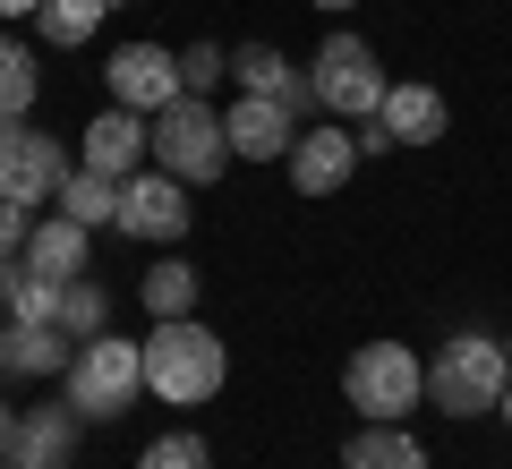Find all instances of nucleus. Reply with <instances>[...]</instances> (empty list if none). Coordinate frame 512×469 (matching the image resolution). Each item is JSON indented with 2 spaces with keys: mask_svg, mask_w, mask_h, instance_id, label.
Masks as SVG:
<instances>
[{
  "mask_svg": "<svg viewBox=\"0 0 512 469\" xmlns=\"http://www.w3.org/2000/svg\"><path fill=\"white\" fill-rule=\"evenodd\" d=\"M77 401H43V410H18V427H9V461L18 469H60L77 452Z\"/></svg>",
  "mask_w": 512,
  "mask_h": 469,
  "instance_id": "obj_12",
  "label": "nucleus"
},
{
  "mask_svg": "<svg viewBox=\"0 0 512 469\" xmlns=\"http://www.w3.org/2000/svg\"><path fill=\"white\" fill-rule=\"evenodd\" d=\"M308 77H316V103H325L333 120H376V111H384V86H393L359 35H325Z\"/></svg>",
  "mask_w": 512,
  "mask_h": 469,
  "instance_id": "obj_6",
  "label": "nucleus"
},
{
  "mask_svg": "<svg viewBox=\"0 0 512 469\" xmlns=\"http://www.w3.org/2000/svg\"><path fill=\"white\" fill-rule=\"evenodd\" d=\"M111 103H120V111H146V120H154V111H171V103H180V52H163V43H128V52H111Z\"/></svg>",
  "mask_w": 512,
  "mask_h": 469,
  "instance_id": "obj_8",
  "label": "nucleus"
},
{
  "mask_svg": "<svg viewBox=\"0 0 512 469\" xmlns=\"http://www.w3.org/2000/svg\"><path fill=\"white\" fill-rule=\"evenodd\" d=\"M222 69H231V60H222L214 43H197V52H180V86H188V94H214V86H222Z\"/></svg>",
  "mask_w": 512,
  "mask_h": 469,
  "instance_id": "obj_26",
  "label": "nucleus"
},
{
  "mask_svg": "<svg viewBox=\"0 0 512 469\" xmlns=\"http://www.w3.org/2000/svg\"><path fill=\"white\" fill-rule=\"evenodd\" d=\"M495 418H504V427H512V393H504V410H495Z\"/></svg>",
  "mask_w": 512,
  "mask_h": 469,
  "instance_id": "obj_32",
  "label": "nucleus"
},
{
  "mask_svg": "<svg viewBox=\"0 0 512 469\" xmlns=\"http://www.w3.org/2000/svg\"><path fill=\"white\" fill-rule=\"evenodd\" d=\"M342 469H427V452H419V435L376 427V418H367V427L342 444Z\"/></svg>",
  "mask_w": 512,
  "mask_h": 469,
  "instance_id": "obj_17",
  "label": "nucleus"
},
{
  "mask_svg": "<svg viewBox=\"0 0 512 469\" xmlns=\"http://www.w3.org/2000/svg\"><path fill=\"white\" fill-rule=\"evenodd\" d=\"M146 154H154V120H146V111L111 103L103 120H86V171H103V180H137Z\"/></svg>",
  "mask_w": 512,
  "mask_h": 469,
  "instance_id": "obj_11",
  "label": "nucleus"
},
{
  "mask_svg": "<svg viewBox=\"0 0 512 469\" xmlns=\"http://www.w3.org/2000/svg\"><path fill=\"white\" fill-rule=\"evenodd\" d=\"M222 154H231V137H222V111L205 103V94H180L171 111H154V171H171V180H214Z\"/></svg>",
  "mask_w": 512,
  "mask_h": 469,
  "instance_id": "obj_5",
  "label": "nucleus"
},
{
  "mask_svg": "<svg viewBox=\"0 0 512 469\" xmlns=\"http://www.w3.org/2000/svg\"><path fill=\"white\" fill-rule=\"evenodd\" d=\"M60 333H69V342L111 333V290L103 282H69V299H60Z\"/></svg>",
  "mask_w": 512,
  "mask_h": 469,
  "instance_id": "obj_22",
  "label": "nucleus"
},
{
  "mask_svg": "<svg viewBox=\"0 0 512 469\" xmlns=\"http://www.w3.org/2000/svg\"><path fill=\"white\" fill-rule=\"evenodd\" d=\"M222 137H231L239 163H282V154L299 145V120L274 103V94H239V103L222 111Z\"/></svg>",
  "mask_w": 512,
  "mask_h": 469,
  "instance_id": "obj_10",
  "label": "nucleus"
},
{
  "mask_svg": "<svg viewBox=\"0 0 512 469\" xmlns=\"http://www.w3.org/2000/svg\"><path fill=\"white\" fill-rule=\"evenodd\" d=\"M43 0H0V18H35Z\"/></svg>",
  "mask_w": 512,
  "mask_h": 469,
  "instance_id": "obj_29",
  "label": "nucleus"
},
{
  "mask_svg": "<svg viewBox=\"0 0 512 469\" xmlns=\"http://www.w3.org/2000/svg\"><path fill=\"white\" fill-rule=\"evenodd\" d=\"M60 299H69V282L18 273V299H9V316H18V325H60Z\"/></svg>",
  "mask_w": 512,
  "mask_h": 469,
  "instance_id": "obj_24",
  "label": "nucleus"
},
{
  "mask_svg": "<svg viewBox=\"0 0 512 469\" xmlns=\"http://www.w3.org/2000/svg\"><path fill=\"white\" fill-rule=\"evenodd\" d=\"M504 393H512V350L495 333H453L427 359V401L444 418H487V410H504Z\"/></svg>",
  "mask_w": 512,
  "mask_h": 469,
  "instance_id": "obj_2",
  "label": "nucleus"
},
{
  "mask_svg": "<svg viewBox=\"0 0 512 469\" xmlns=\"http://www.w3.org/2000/svg\"><path fill=\"white\" fill-rule=\"evenodd\" d=\"M111 9H120V0H43L35 26H43V43H86L94 26L111 18Z\"/></svg>",
  "mask_w": 512,
  "mask_h": 469,
  "instance_id": "obj_19",
  "label": "nucleus"
},
{
  "mask_svg": "<svg viewBox=\"0 0 512 469\" xmlns=\"http://www.w3.org/2000/svg\"><path fill=\"white\" fill-rule=\"evenodd\" d=\"M69 359H77V342L60 325H0V376H69Z\"/></svg>",
  "mask_w": 512,
  "mask_h": 469,
  "instance_id": "obj_14",
  "label": "nucleus"
},
{
  "mask_svg": "<svg viewBox=\"0 0 512 469\" xmlns=\"http://www.w3.org/2000/svg\"><path fill=\"white\" fill-rule=\"evenodd\" d=\"M504 350H512V342H504Z\"/></svg>",
  "mask_w": 512,
  "mask_h": 469,
  "instance_id": "obj_35",
  "label": "nucleus"
},
{
  "mask_svg": "<svg viewBox=\"0 0 512 469\" xmlns=\"http://www.w3.org/2000/svg\"><path fill=\"white\" fill-rule=\"evenodd\" d=\"M26 273H43V282H86V222H35V239H26Z\"/></svg>",
  "mask_w": 512,
  "mask_h": 469,
  "instance_id": "obj_16",
  "label": "nucleus"
},
{
  "mask_svg": "<svg viewBox=\"0 0 512 469\" xmlns=\"http://www.w3.org/2000/svg\"><path fill=\"white\" fill-rule=\"evenodd\" d=\"M222 376H231V350H222V333H205L197 316H163V325L146 333V384H154V401L197 410V401L222 393Z\"/></svg>",
  "mask_w": 512,
  "mask_h": 469,
  "instance_id": "obj_1",
  "label": "nucleus"
},
{
  "mask_svg": "<svg viewBox=\"0 0 512 469\" xmlns=\"http://www.w3.org/2000/svg\"><path fill=\"white\" fill-rule=\"evenodd\" d=\"M137 469H214V452H205V435H154Z\"/></svg>",
  "mask_w": 512,
  "mask_h": 469,
  "instance_id": "obj_25",
  "label": "nucleus"
},
{
  "mask_svg": "<svg viewBox=\"0 0 512 469\" xmlns=\"http://www.w3.org/2000/svg\"><path fill=\"white\" fill-rule=\"evenodd\" d=\"M350 137H359V154H393V137H384V120H359Z\"/></svg>",
  "mask_w": 512,
  "mask_h": 469,
  "instance_id": "obj_28",
  "label": "nucleus"
},
{
  "mask_svg": "<svg viewBox=\"0 0 512 469\" xmlns=\"http://www.w3.org/2000/svg\"><path fill=\"white\" fill-rule=\"evenodd\" d=\"M350 163H359V137H350V128H299L291 188H299V197H333V188L350 180Z\"/></svg>",
  "mask_w": 512,
  "mask_h": 469,
  "instance_id": "obj_13",
  "label": "nucleus"
},
{
  "mask_svg": "<svg viewBox=\"0 0 512 469\" xmlns=\"http://www.w3.org/2000/svg\"><path fill=\"white\" fill-rule=\"evenodd\" d=\"M60 469H69V461H60Z\"/></svg>",
  "mask_w": 512,
  "mask_h": 469,
  "instance_id": "obj_34",
  "label": "nucleus"
},
{
  "mask_svg": "<svg viewBox=\"0 0 512 469\" xmlns=\"http://www.w3.org/2000/svg\"><path fill=\"white\" fill-rule=\"evenodd\" d=\"M231 77H239V94H274V103H282V86H291L299 69L274 52V43H239V52H231Z\"/></svg>",
  "mask_w": 512,
  "mask_h": 469,
  "instance_id": "obj_20",
  "label": "nucleus"
},
{
  "mask_svg": "<svg viewBox=\"0 0 512 469\" xmlns=\"http://www.w3.org/2000/svg\"><path fill=\"white\" fill-rule=\"evenodd\" d=\"M9 427H18V410H9V401H0V461H9Z\"/></svg>",
  "mask_w": 512,
  "mask_h": 469,
  "instance_id": "obj_30",
  "label": "nucleus"
},
{
  "mask_svg": "<svg viewBox=\"0 0 512 469\" xmlns=\"http://www.w3.org/2000/svg\"><path fill=\"white\" fill-rule=\"evenodd\" d=\"M384 137L393 145H436L444 137V94L436 86H419V77H410V86H384Z\"/></svg>",
  "mask_w": 512,
  "mask_h": 469,
  "instance_id": "obj_15",
  "label": "nucleus"
},
{
  "mask_svg": "<svg viewBox=\"0 0 512 469\" xmlns=\"http://www.w3.org/2000/svg\"><path fill=\"white\" fill-rule=\"evenodd\" d=\"M35 239V205H0V265H18Z\"/></svg>",
  "mask_w": 512,
  "mask_h": 469,
  "instance_id": "obj_27",
  "label": "nucleus"
},
{
  "mask_svg": "<svg viewBox=\"0 0 512 469\" xmlns=\"http://www.w3.org/2000/svg\"><path fill=\"white\" fill-rule=\"evenodd\" d=\"M419 393H427V367L410 342H367L342 367V401L359 418H376V427H402V410H419Z\"/></svg>",
  "mask_w": 512,
  "mask_h": 469,
  "instance_id": "obj_3",
  "label": "nucleus"
},
{
  "mask_svg": "<svg viewBox=\"0 0 512 469\" xmlns=\"http://www.w3.org/2000/svg\"><path fill=\"white\" fill-rule=\"evenodd\" d=\"M60 180H69L60 137H43L26 120H0V205H52Z\"/></svg>",
  "mask_w": 512,
  "mask_h": 469,
  "instance_id": "obj_7",
  "label": "nucleus"
},
{
  "mask_svg": "<svg viewBox=\"0 0 512 469\" xmlns=\"http://www.w3.org/2000/svg\"><path fill=\"white\" fill-rule=\"evenodd\" d=\"M316 9H359V0H316Z\"/></svg>",
  "mask_w": 512,
  "mask_h": 469,
  "instance_id": "obj_31",
  "label": "nucleus"
},
{
  "mask_svg": "<svg viewBox=\"0 0 512 469\" xmlns=\"http://www.w3.org/2000/svg\"><path fill=\"white\" fill-rule=\"evenodd\" d=\"M137 393H146V342H111V333L77 342V359H69L77 418H120V410H137Z\"/></svg>",
  "mask_w": 512,
  "mask_h": 469,
  "instance_id": "obj_4",
  "label": "nucleus"
},
{
  "mask_svg": "<svg viewBox=\"0 0 512 469\" xmlns=\"http://www.w3.org/2000/svg\"><path fill=\"white\" fill-rule=\"evenodd\" d=\"M60 214H69V222H86V231H94V222H120V180H103V171H86V163H77L69 171V180H60Z\"/></svg>",
  "mask_w": 512,
  "mask_h": 469,
  "instance_id": "obj_18",
  "label": "nucleus"
},
{
  "mask_svg": "<svg viewBox=\"0 0 512 469\" xmlns=\"http://www.w3.org/2000/svg\"><path fill=\"white\" fill-rule=\"evenodd\" d=\"M35 111V52L0 35V120H26Z\"/></svg>",
  "mask_w": 512,
  "mask_h": 469,
  "instance_id": "obj_23",
  "label": "nucleus"
},
{
  "mask_svg": "<svg viewBox=\"0 0 512 469\" xmlns=\"http://www.w3.org/2000/svg\"><path fill=\"white\" fill-rule=\"evenodd\" d=\"M188 222H197L188 180H171V171H137V180H120V222H111V231H128V239H180Z\"/></svg>",
  "mask_w": 512,
  "mask_h": 469,
  "instance_id": "obj_9",
  "label": "nucleus"
},
{
  "mask_svg": "<svg viewBox=\"0 0 512 469\" xmlns=\"http://www.w3.org/2000/svg\"><path fill=\"white\" fill-rule=\"evenodd\" d=\"M0 469H18V461H0Z\"/></svg>",
  "mask_w": 512,
  "mask_h": 469,
  "instance_id": "obj_33",
  "label": "nucleus"
},
{
  "mask_svg": "<svg viewBox=\"0 0 512 469\" xmlns=\"http://www.w3.org/2000/svg\"><path fill=\"white\" fill-rule=\"evenodd\" d=\"M197 265H180V256H171V265H154L146 273V307H154V325H163V316H197Z\"/></svg>",
  "mask_w": 512,
  "mask_h": 469,
  "instance_id": "obj_21",
  "label": "nucleus"
}]
</instances>
